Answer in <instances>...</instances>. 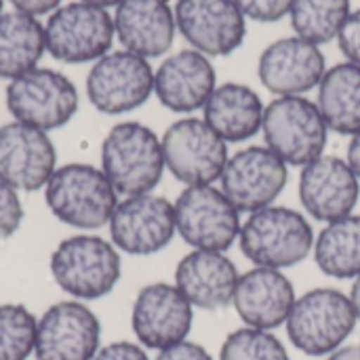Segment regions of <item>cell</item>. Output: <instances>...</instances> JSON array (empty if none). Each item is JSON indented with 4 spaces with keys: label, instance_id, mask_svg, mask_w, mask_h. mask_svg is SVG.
I'll list each match as a JSON object with an SVG mask.
<instances>
[{
    "label": "cell",
    "instance_id": "3957f363",
    "mask_svg": "<svg viewBox=\"0 0 360 360\" xmlns=\"http://www.w3.org/2000/svg\"><path fill=\"white\" fill-rule=\"evenodd\" d=\"M158 135L141 122L114 124L101 143V171L118 196L150 194L165 175Z\"/></svg>",
    "mask_w": 360,
    "mask_h": 360
},
{
    "label": "cell",
    "instance_id": "83f0119b",
    "mask_svg": "<svg viewBox=\"0 0 360 360\" xmlns=\"http://www.w3.org/2000/svg\"><path fill=\"white\" fill-rule=\"evenodd\" d=\"M350 13V0H293L289 17L295 34L319 46L340 36Z\"/></svg>",
    "mask_w": 360,
    "mask_h": 360
},
{
    "label": "cell",
    "instance_id": "74e56055",
    "mask_svg": "<svg viewBox=\"0 0 360 360\" xmlns=\"http://www.w3.org/2000/svg\"><path fill=\"white\" fill-rule=\"evenodd\" d=\"M327 360H360V344L352 346H342L333 354H329Z\"/></svg>",
    "mask_w": 360,
    "mask_h": 360
},
{
    "label": "cell",
    "instance_id": "9a60e30c",
    "mask_svg": "<svg viewBox=\"0 0 360 360\" xmlns=\"http://www.w3.org/2000/svg\"><path fill=\"white\" fill-rule=\"evenodd\" d=\"M194 325V308L184 293L169 283H152L139 289L133 310L131 327L148 350H167L186 342Z\"/></svg>",
    "mask_w": 360,
    "mask_h": 360
},
{
    "label": "cell",
    "instance_id": "6da1fadb",
    "mask_svg": "<svg viewBox=\"0 0 360 360\" xmlns=\"http://www.w3.org/2000/svg\"><path fill=\"white\" fill-rule=\"evenodd\" d=\"M310 219L289 207L270 205L251 213L240 226L238 245L245 257L259 268L285 270L302 264L314 249Z\"/></svg>",
    "mask_w": 360,
    "mask_h": 360
},
{
    "label": "cell",
    "instance_id": "9c48e42d",
    "mask_svg": "<svg viewBox=\"0 0 360 360\" xmlns=\"http://www.w3.org/2000/svg\"><path fill=\"white\" fill-rule=\"evenodd\" d=\"M175 228L196 251L226 253L240 234V213L215 186H188L177 200Z\"/></svg>",
    "mask_w": 360,
    "mask_h": 360
},
{
    "label": "cell",
    "instance_id": "2e32d148",
    "mask_svg": "<svg viewBox=\"0 0 360 360\" xmlns=\"http://www.w3.org/2000/svg\"><path fill=\"white\" fill-rule=\"evenodd\" d=\"M175 23L192 49L207 57L232 55L247 36V17L234 0H177Z\"/></svg>",
    "mask_w": 360,
    "mask_h": 360
},
{
    "label": "cell",
    "instance_id": "8992f818",
    "mask_svg": "<svg viewBox=\"0 0 360 360\" xmlns=\"http://www.w3.org/2000/svg\"><path fill=\"white\" fill-rule=\"evenodd\" d=\"M266 146L287 165L306 167L325 154L329 127L319 105L304 95L276 97L264 112Z\"/></svg>",
    "mask_w": 360,
    "mask_h": 360
},
{
    "label": "cell",
    "instance_id": "1f68e13d",
    "mask_svg": "<svg viewBox=\"0 0 360 360\" xmlns=\"http://www.w3.org/2000/svg\"><path fill=\"white\" fill-rule=\"evenodd\" d=\"M245 17L262 23L281 21L291 13L293 0H234Z\"/></svg>",
    "mask_w": 360,
    "mask_h": 360
},
{
    "label": "cell",
    "instance_id": "f35d334b",
    "mask_svg": "<svg viewBox=\"0 0 360 360\" xmlns=\"http://www.w3.org/2000/svg\"><path fill=\"white\" fill-rule=\"evenodd\" d=\"M348 297H350V302H352V308H354L356 319H359L360 323V276H356V278L352 281V289H350Z\"/></svg>",
    "mask_w": 360,
    "mask_h": 360
},
{
    "label": "cell",
    "instance_id": "d4e9b609",
    "mask_svg": "<svg viewBox=\"0 0 360 360\" xmlns=\"http://www.w3.org/2000/svg\"><path fill=\"white\" fill-rule=\"evenodd\" d=\"M316 105L329 131L356 135L360 131V65L344 61L329 68L319 84Z\"/></svg>",
    "mask_w": 360,
    "mask_h": 360
},
{
    "label": "cell",
    "instance_id": "30bf717a",
    "mask_svg": "<svg viewBox=\"0 0 360 360\" xmlns=\"http://www.w3.org/2000/svg\"><path fill=\"white\" fill-rule=\"evenodd\" d=\"M167 171L188 186H213L228 165V143L205 118H179L160 137Z\"/></svg>",
    "mask_w": 360,
    "mask_h": 360
},
{
    "label": "cell",
    "instance_id": "7402d4cb",
    "mask_svg": "<svg viewBox=\"0 0 360 360\" xmlns=\"http://www.w3.org/2000/svg\"><path fill=\"white\" fill-rule=\"evenodd\" d=\"M238 268L217 251H196L184 255L175 268V287L198 310H221L232 306L238 285Z\"/></svg>",
    "mask_w": 360,
    "mask_h": 360
},
{
    "label": "cell",
    "instance_id": "5bb4252c",
    "mask_svg": "<svg viewBox=\"0 0 360 360\" xmlns=\"http://www.w3.org/2000/svg\"><path fill=\"white\" fill-rule=\"evenodd\" d=\"M101 348V323L78 300L53 304L36 327V360H93Z\"/></svg>",
    "mask_w": 360,
    "mask_h": 360
},
{
    "label": "cell",
    "instance_id": "d6a6232c",
    "mask_svg": "<svg viewBox=\"0 0 360 360\" xmlns=\"http://www.w3.org/2000/svg\"><path fill=\"white\" fill-rule=\"evenodd\" d=\"M338 40H340V49L348 57V61L360 65V8L350 13Z\"/></svg>",
    "mask_w": 360,
    "mask_h": 360
},
{
    "label": "cell",
    "instance_id": "8d00e7d4",
    "mask_svg": "<svg viewBox=\"0 0 360 360\" xmlns=\"http://www.w3.org/2000/svg\"><path fill=\"white\" fill-rule=\"evenodd\" d=\"M346 162L350 165V169L354 171V175L360 179V131L356 135H352V139H350Z\"/></svg>",
    "mask_w": 360,
    "mask_h": 360
},
{
    "label": "cell",
    "instance_id": "8fae6325",
    "mask_svg": "<svg viewBox=\"0 0 360 360\" xmlns=\"http://www.w3.org/2000/svg\"><path fill=\"white\" fill-rule=\"evenodd\" d=\"M152 93L154 70L150 61L124 49L97 59L86 76V97L91 105L108 116L141 108Z\"/></svg>",
    "mask_w": 360,
    "mask_h": 360
},
{
    "label": "cell",
    "instance_id": "277c9868",
    "mask_svg": "<svg viewBox=\"0 0 360 360\" xmlns=\"http://www.w3.org/2000/svg\"><path fill=\"white\" fill-rule=\"evenodd\" d=\"M44 200L61 224L78 230L108 226L120 202L105 173L86 162L57 167L44 186Z\"/></svg>",
    "mask_w": 360,
    "mask_h": 360
},
{
    "label": "cell",
    "instance_id": "d6986e66",
    "mask_svg": "<svg viewBox=\"0 0 360 360\" xmlns=\"http://www.w3.org/2000/svg\"><path fill=\"white\" fill-rule=\"evenodd\" d=\"M325 72V55L321 49L300 36L272 42L266 46L257 63L262 84L278 97L312 91L321 84Z\"/></svg>",
    "mask_w": 360,
    "mask_h": 360
},
{
    "label": "cell",
    "instance_id": "5b68a950",
    "mask_svg": "<svg viewBox=\"0 0 360 360\" xmlns=\"http://www.w3.org/2000/svg\"><path fill=\"white\" fill-rule=\"evenodd\" d=\"M359 319L350 297L331 287H319L295 300L285 323L289 342L306 356H329L346 346Z\"/></svg>",
    "mask_w": 360,
    "mask_h": 360
},
{
    "label": "cell",
    "instance_id": "ffe728a7",
    "mask_svg": "<svg viewBox=\"0 0 360 360\" xmlns=\"http://www.w3.org/2000/svg\"><path fill=\"white\" fill-rule=\"evenodd\" d=\"M295 300V287L283 270L255 266L240 274L232 306L245 327L272 331L287 323Z\"/></svg>",
    "mask_w": 360,
    "mask_h": 360
},
{
    "label": "cell",
    "instance_id": "4fadbf2b",
    "mask_svg": "<svg viewBox=\"0 0 360 360\" xmlns=\"http://www.w3.org/2000/svg\"><path fill=\"white\" fill-rule=\"evenodd\" d=\"M110 240L122 253L146 257L167 249L177 234L173 202L156 194L124 196L108 224Z\"/></svg>",
    "mask_w": 360,
    "mask_h": 360
},
{
    "label": "cell",
    "instance_id": "e0dca14e",
    "mask_svg": "<svg viewBox=\"0 0 360 360\" xmlns=\"http://www.w3.org/2000/svg\"><path fill=\"white\" fill-rule=\"evenodd\" d=\"M57 169V150L49 133L8 122L0 127V179L17 192L44 190Z\"/></svg>",
    "mask_w": 360,
    "mask_h": 360
},
{
    "label": "cell",
    "instance_id": "484cf974",
    "mask_svg": "<svg viewBox=\"0 0 360 360\" xmlns=\"http://www.w3.org/2000/svg\"><path fill=\"white\" fill-rule=\"evenodd\" d=\"M46 51L44 25L21 11L0 17V78L13 80L34 68Z\"/></svg>",
    "mask_w": 360,
    "mask_h": 360
},
{
    "label": "cell",
    "instance_id": "f1b7e54d",
    "mask_svg": "<svg viewBox=\"0 0 360 360\" xmlns=\"http://www.w3.org/2000/svg\"><path fill=\"white\" fill-rule=\"evenodd\" d=\"M38 319L23 304L0 306V360H27L36 348Z\"/></svg>",
    "mask_w": 360,
    "mask_h": 360
},
{
    "label": "cell",
    "instance_id": "4316f807",
    "mask_svg": "<svg viewBox=\"0 0 360 360\" xmlns=\"http://www.w3.org/2000/svg\"><path fill=\"white\" fill-rule=\"evenodd\" d=\"M312 255L325 276L338 281L360 276V215L352 213L327 224L314 240Z\"/></svg>",
    "mask_w": 360,
    "mask_h": 360
},
{
    "label": "cell",
    "instance_id": "4dcf8cb0",
    "mask_svg": "<svg viewBox=\"0 0 360 360\" xmlns=\"http://www.w3.org/2000/svg\"><path fill=\"white\" fill-rule=\"evenodd\" d=\"M23 221V205L19 192L0 179V240L15 236Z\"/></svg>",
    "mask_w": 360,
    "mask_h": 360
},
{
    "label": "cell",
    "instance_id": "44dd1931",
    "mask_svg": "<svg viewBox=\"0 0 360 360\" xmlns=\"http://www.w3.org/2000/svg\"><path fill=\"white\" fill-rule=\"evenodd\" d=\"M215 68L211 59L194 49L169 55L154 72V93L158 101L177 114H190L209 101L215 91Z\"/></svg>",
    "mask_w": 360,
    "mask_h": 360
},
{
    "label": "cell",
    "instance_id": "d590c367",
    "mask_svg": "<svg viewBox=\"0 0 360 360\" xmlns=\"http://www.w3.org/2000/svg\"><path fill=\"white\" fill-rule=\"evenodd\" d=\"M11 2H13L15 11H21L32 17L49 15L61 6V0H11Z\"/></svg>",
    "mask_w": 360,
    "mask_h": 360
},
{
    "label": "cell",
    "instance_id": "ac0fdd59",
    "mask_svg": "<svg viewBox=\"0 0 360 360\" xmlns=\"http://www.w3.org/2000/svg\"><path fill=\"white\" fill-rule=\"evenodd\" d=\"M360 198V179L350 165L331 154H323L300 173V202L316 221L331 224L352 215Z\"/></svg>",
    "mask_w": 360,
    "mask_h": 360
},
{
    "label": "cell",
    "instance_id": "f546056e",
    "mask_svg": "<svg viewBox=\"0 0 360 360\" xmlns=\"http://www.w3.org/2000/svg\"><path fill=\"white\" fill-rule=\"evenodd\" d=\"M219 360H291L285 344L272 333L253 327L232 331L219 350Z\"/></svg>",
    "mask_w": 360,
    "mask_h": 360
},
{
    "label": "cell",
    "instance_id": "ba28073f",
    "mask_svg": "<svg viewBox=\"0 0 360 360\" xmlns=\"http://www.w3.org/2000/svg\"><path fill=\"white\" fill-rule=\"evenodd\" d=\"M6 108L17 122L49 133L74 118L78 112V89L57 70L34 68L8 82Z\"/></svg>",
    "mask_w": 360,
    "mask_h": 360
},
{
    "label": "cell",
    "instance_id": "603a6c76",
    "mask_svg": "<svg viewBox=\"0 0 360 360\" xmlns=\"http://www.w3.org/2000/svg\"><path fill=\"white\" fill-rule=\"evenodd\" d=\"M175 30V11L167 0H122L116 6V38L124 51L143 59L165 55L173 46Z\"/></svg>",
    "mask_w": 360,
    "mask_h": 360
},
{
    "label": "cell",
    "instance_id": "7c38bea8",
    "mask_svg": "<svg viewBox=\"0 0 360 360\" xmlns=\"http://www.w3.org/2000/svg\"><path fill=\"white\" fill-rule=\"evenodd\" d=\"M289 165L268 146H249L228 158L219 188L238 213H255L276 202L289 181Z\"/></svg>",
    "mask_w": 360,
    "mask_h": 360
},
{
    "label": "cell",
    "instance_id": "cb8c5ba5",
    "mask_svg": "<svg viewBox=\"0 0 360 360\" xmlns=\"http://www.w3.org/2000/svg\"><path fill=\"white\" fill-rule=\"evenodd\" d=\"M202 110L205 122L226 143H240L255 137L262 131L266 112L262 97L240 82L215 86Z\"/></svg>",
    "mask_w": 360,
    "mask_h": 360
},
{
    "label": "cell",
    "instance_id": "7a4b0ae2",
    "mask_svg": "<svg viewBox=\"0 0 360 360\" xmlns=\"http://www.w3.org/2000/svg\"><path fill=\"white\" fill-rule=\"evenodd\" d=\"M49 268L57 287L78 302L110 295L122 276L118 249L112 240L95 234H76L61 240L51 255Z\"/></svg>",
    "mask_w": 360,
    "mask_h": 360
},
{
    "label": "cell",
    "instance_id": "ab89813d",
    "mask_svg": "<svg viewBox=\"0 0 360 360\" xmlns=\"http://www.w3.org/2000/svg\"><path fill=\"white\" fill-rule=\"evenodd\" d=\"M78 2H86V4H93V6L108 8V6H118L122 0H78Z\"/></svg>",
    "mask_w": 360,
    "mask_h": 360
},
{
    "label": "cell",
    "instance_id": "60d3db41",
    "mask_svg": "<svg viewBox=\"0 0 360 360\" xmlns=\"http://www.w3.org/2000/svg\"><path fill=\"white\" fill-rule=\"evenodd\" d=\"M0 17H2V0H0Z\"/></svg>",
    "mask_w": 360,
    "mask_h": 360
},
{
    "label": "cell",
    "instance_id": "52a82bcc",
    "mask_svg": "<svg viewBox=\"0 0 360 360\" xmlns=\"http://www.w3.org/2000/svg\"><path fill=\"white\" fill-rule=\"evenodd\" d=\"M114 17L108 8L86 2H68L49 15L44 42L53 59L63 63H89L110 53L114 42Z\"/></svg>",
    "mask_w": 360,
    "mask_h": 360
},
{
    "label": "cell",
    "instance_id": "e575fe53",
    "mask_svg": "<svg viewBox=\"0 0 360 360\" xmlns=\"http://www.w3.org/2000/svg\"><path fill=\"white\" fill-rule=\"evenodd\" d=\"M156 360H213V356L200 344L186 340V342H179V344L167 348V350H160Z\"/></svg>",
    "mask_w": 360,
    "mask_h": 360
},
{
    "label": "cell",
    "instance_id": "836d02e7",
    "mask_svg": "<svg viewBox=\"0 0 360 360\" xmlns=\"http://www.w3.org/2000/svg\"><path fill=\"white\" fill-rule=\"evenodd\" d=\"M93 360H150L146 348L135 342H112L95 354Z\"/></svg>",
    "mask_w": 360,
    "mask_h": 360
}]
</instances>
